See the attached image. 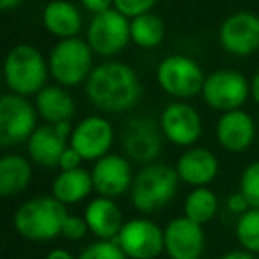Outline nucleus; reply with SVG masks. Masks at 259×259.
Instances as JSON below:
<instances>
[{
    "instance_id": "1",
    "label": "nucleus",
    "mask_w": 259,
    "mask_h": 259,
    "mask_svg": "<svg viewBox=\"0 0 259 259\" xmlns=\"http://www.w3.org/2000/svg\"><path fill=\"white\" fill-rule=\"evenodd\" d=\"M85 93L96 108L108 114H121L137 105L142 85L137 73L119 61L96 66L85 82Z\"/></svg>"
},
{
    "instance_id": "2",
    "label": "nucleus",
    "mask_w": 259,
    "mask_h": 259,
    "mask_svg": "<svg viewBox=\"0 0 259 259\" xmlns=\"http://www.w3.org/2000/svg\"><path fill=\"white\" fill-rule=\"evenodd\" d=\"M69 213L54 195H39L25 201L15 213V229L30 241H50L62 233Z\"/></svg>"
},
{
    "instance_id": "3",
    "label": "nucleus",
    "mask_w": 259,
    "mask_h": 259,
    "mask_svg": "<svg viewBox=\"0 0 259 259\" xmlns=\"http://www.w3.org/2000/svg\"><path fill=\"white\" fill-rule=\"evenodd\" d=\"M178 170L165 163H149L137 176L130 188L132 204L141 213H155L167 206L178 194Z\"/></svg>"
},
{
    "instance_id": "4",
    "label": "nucleus",
    "mask_w": 259,
    "mask_h": 259,
    "mask_svg": "<svg viewBox=\"0 0 259 259\" xmlns=\"http://www.w3.org/2000/svg\"><path fill=\"white\" fill-rule=\"evenodd\" d=\"M48 71L43 55L30 45H16L4 62V78L9 91L25 98L47 87Z\"/></svg>"
},
{
    "instance_id": "5",
    "label": "nucleus",
    "mask_w": 259,
    "mask_h": 259,
    "mask_svg": "<svg viewBox=\"0 0 259 259\" xmlns=\"http://www.w3.org/2000/svg\"><path fill=\"white\" fill-rule=\"evenodd\" d=\"M93 54L89 43L80 37L61 39L50 52L48 69L62 87H76L93 73Z\"/></svg>"
},
{
    "instance_id": "6",
    "label": "nucleus",
    "mask_w": 259,
    "mask_h": 259,
    "mask_svg": "<svg viewBox=\"0 0 259 259\" xmlns=\"http://www.w3.org/2000/svg\"><path fill=\"white\" fill-rule=\"evenodd\" d=\"M156 80L167 94L187 100L202 93L206 76L194 59L174 54L160 62L156 69Z\"/></svg>"
},
{
    "instance_id": "7",
    "label": "nucleus",
    "mask_w": 259,
    "mask_h": 259,
    "mask_svg": "<svg viewBox=\"0 0 259 259\" xmlns=\"http://www.w3.org/2000/svg\"><path fill=\"white\" fill-rule=\"evenodd\" d=\"M37 110L25 96L9 93L0 98V144H22L36 132Z\"/></svg>"
},
{
    "instance_id": "8",
    "label": "nucleus",
    "mask_w": 259,
    "mask_h": 259,
    "mask_svg": "<svg viewBox=\"0 0 259 259\" xmlns=\"http://www.w3.org/2000/svg\"><path fill=\"white\" fill-rule=\"evenodd\" d=\"M130 41L132 36L128 18L114 8L93 16L87 29V43L94 54L101 57H112L124 50Z\"/></svg>"
},
{
    "instance_id": "9",
    "label": "nucleus",
    "mask_w": 259,
    "mask_h": 259,
    "mask_svg": "<svg viewBox=\"0 0 259 259\" xmlns=\"http://www.w3.org/2000/svg\"><path fill=\"white\" fill-rule=\"evenodd\" d=\"M162 126L149 115H137L126 121L121 134V144L128 158L134 162L151 163L162 151L163 144Z\"/></svg>"
},
{
    "instance_id": "10",
    "label": "nucleus",
    "mask_w": 259,
    "mask_h": 259,
    "mask_svg": "<svg viewBox=\"0 0 259 259\" xmlns=\"http://www.w3.org/2000/svg\"><path fill=\"white\" fill-rule=\"evenodd\" d=\"M114 241L128 259H156L165 250L163 229L149 219H134L124 222Z\"/></svg>"
},
{
    "instance_id": "11",
    "label": "nucleus",
    "mask_w": 259,
    "mask_h": 259,
    "mask_svg": "<svg viewBox=\"0 0 259 259\" xmlns=\"http://www.w3.org/2000/svg\"><path fill=\"white\" fill-rule=\"evenodd\" d=\"M201 94L211 108L231 112L245 105L250 94V83L241 73L233 69H219L206 76Z\"/></svg>"
},
{
    "instance_id": "12",
    "label": "nucleus",
    "mask_w": 259,
    "mask_h": 259,
    "mask_svg": "<svg viewBox=\"0 0 259 259\" xmlns=\"http://www.w3.org/2000/svg\"><path fill=\"white\" fill-rule=\"evenodd\" d=\"M222 48L234 57H248L259 50V16L236 11L222 22L219 30Z\"/></svg>"
},
{
    "instance_id": "13",
    "label": "nucleus",
    "mask_w": 259,
    "mask_h": 259,
    "mask_svg": "<svg viewBox=\"0 0 259 259\" xmlns=\"http://www.w3.org/2000/svg\"><path fill=\"white\" fill-rule=\"evenodd\" d=\"M160 126L167 141L181 148H190L202 134V121L199 112L185 101H174L163 108Z\"/></svg>"
},
{
    "instance_id": "14",
    "label": "nucleus",
    "mask_w": 259,
    "mask_h": 259,
    "mask_svg": "<svg viewBox=\"0 0 259 259\" xmlns=\"http://www.w3.org/2000/svg\"><path fill=\"white\" fill-rule=\"evenodd\" d=\"M114 142V128L101 115H89L73 128L71 148L83 160H100L108 155Z\"/></svg>"
},
{
    "instance_id": "15",
    "label": "nucleus",
    "mask_w": 259,
    "mask_h": 259,
    "mask_svg": "<svg viewBox=\"0 0 259 259\" xmlns=\"http://www.w3.org/2000/svg\"><path fill=\"white\" fill-rule=\"evenodd\" d=\"M71 122L64 121L59 124H47L36 128L29 139V156L34 163L47 169L59 167L61 156L68 149L66 141L71 137Z\"/></svg>"
},
{
    "instance_id": "16",
    "label": "nucleus",
    "mask_w": 259,
    "mask_h": 259,
    "mask_svg": "<svg viewBox=\"0 0 259 259\" xmlns=\"http://www.w3.org/2000/svg\"><path fill=\"white\" fill-rule=\"evenodd\" d=\"M165 252L170 259H201L206 247L202 226L187 217L170 220L163 229Z\"/></svg>"
},
{
    "instance_id": "17",
    "label": "nucleus",
    "mask_w": 259,
    "mask_h": 259,
    "mask_svg": "<svg viewBox=\"0 0 259 259\" xmlns=\"http://www.w3.org/2000/svg\"><path fill=\"white\" fill-rule=\"evenodd\" d=\"M93 185L94 190L101 197L114 199L126 194L134 185V174L128 160L121 155H110L96 160L93 167Z\"/></svg>"
},
{
    "instance_id": "18",
    "label": "nucleus",
    "mask_w": 259,
    "mask_h": 259,
    "mask_svg": "<svg viewBox=\"0 0 259 259\" xmlns=\"http://www.w3.org/2000/svg\"><path fill=\"white\" fill-rule=\"evenodd\" d=\"M255 139L254 119L241 108L224 112L217 122V141L224 149L231 153H240L250 148Z\"/></svg>"
},
{
    "instance_id": "19",
    "label": "nucleus",
    "mask_w": 259,
    "mask_h": 259,
    "mask_svg": "<svg viewBox=\"0 0 259 259\" xmlns=\"http://www.w3.org/2000/svg\"><path fill=\"white\" fill-rule=\"evenodd\" d=\"M176 170L180 180L190 187H206L219 174V160L209 149L192 148L180 156L176 163Z\"/></svg>"
},
{
    "instance_id": "20",
    "label": "nucleus",
    "mask_w": 259,
    "mask_h": 259,
    "mask_svg": "<svg viewBox=\"0 0 259 259\" xmlns=\"http://www.w3.org/2000/svg\"><path fill=\"white\" fill-rule=\"evenodd\" d=\"M85 222L89 226V231L100 240H112L117 238L119 231L122 229V213L119 206L114 202V199L98 197L91 201L85 208Z\"/></svg>"
},
{
    "instance_id": "21",
    "label": "nucleus",
    "mask_w": 259,
    "mask_h": 259,
    "mask_svg": "<svg viewBox=\"0 0 259 259\" xmlns=\"http://www.w3.org/2000/svg\"><path fill=\"white\" fill-rule=\"evenodd\" d=\"M43 25L59 39H69L82 29V15L68 0H54L43 11Z\"/></svg>"
},
{
    "instance_id": "22",
    "label": "nucleus",
    "mask_w": 259,
    "mask_h": 259,
    "mask_svg": "<svg viewBox=\"0 0 259 259\" xmlns=\"http://www.w3.org/2000/svg\"><path fill=\"white\" fill-rule=\"evenodd\" d=\"M36 110L48 124L71 121L75 115V101L61 85H47L36 94Z\"/></svg>"
},
{
    "instance_id": "23",
    "label": "nucleus",
    "mask_w": 259,
    "mask_h": 259,
    "mask_svg": "<svg viewBox=\"0 0 259 259\" xmlns=\"http://www.w3.org/2000/svg\"><path fill=\"white\" fill-rule=\"evenodd\" d=\"M93 190V176L85 169L61 170L52 183V195L64 206L83 201Z\"/></svg>"
},
{
    "instance_id": "24",
    "label": "nucleus",
    "mask_w": 259,
    "mask_h": 259,
    "mask_svg": "<svg viewBox=\"0 0 259 259\" xmlns=\"http://www.w3.org/2000/svg\"><path fill=\"white\" fill-rule=\"evenodd\" d=\"M32 180V165L20 155H6L0 160V195L11 197L29 187Z\"/></svg>"
},
{
    "instance_id": "25",
    "label": "nucleus",
    "mask_w": 259,
    "mask_h": 259,
    "mask_svg": "<svg viewBox=\"0 0 259 259\" xmlns=\"http://www.w3.org/2000/svg\"><path fill=\"white\" fill-rule=\"evenodd\" d=\"M130 36L137 47L155 48L165 37V23L155 13L137 16L130 22Z\"/></svg>"
},
{
    "instance_id": "26",
    "label": "nucleus",
    "mask_w": 259,
    "mask_h": 259,
    "mask_svg": "<svg viewBox=\"0 0 259 259\" xmlns=\"http://www.w3.org/2000/svg\"><path fill=\"white\" fill-rule=\"evenodd\" d=\"M217 209H219V197L208 187L194 188L187 195V201H185V217L190 219L192 222L199 224V226L208 224L217 215Z\"/></svg>"
},
{
    "instance_id": "27",
    "label": "nucleus",
    "mask_w": 259,
    "mask_h": 259,
    "mask_svg": "<svg viewBox=\"0 0 259 259\" xmlns=\"http://www.w3.org/2000/svg\"><path fill=\"white\" fill-rule=\"evenodd\" d=\"M236 238L243 250L259 254V209L250 208L236 222Z\"/></svg>"
},
{
    "instance_id": "28",
    "label": "nucleus",
    "mask_w": 259,
    "mask_h": 259,
    "mask_svg": "<svg viewBox=\"0 0 259 259\" xmlns=\"http://www.w3.org/2000/svg\"><path fill=\"white\" fill-rule=\"evenodd\" d=\"M78 259H128L115 241L98 240L80 252Z\"/></svg>"
},
{
    "instance_id": "29",
    "label": "nucleus",
    "mask_w": 259,
    "mask_h": 259,
    "mask_svg": "<svg viewBox=\"0 0 259 259\" xmlns=\"http://www.w3.org/2000/svg\"><path fill=\"white\" fill-rule=\"evenodd\" d=\"M240 192L247 197L250 208L259 209V162H252L243 170L240 180Z\"/></svg>"
},
{
    "instance_id": "30",
    "label": "nucleus",
    "mask_w": 259,
    "mask_h": 259,
    "mask_svg": "<svg viewBox=\"0 0 259 259\" xmlns=\"http://www.w3.org/2000/svg\"><path fill=\"white\" fill-rule=\"evenodd\" d=\"M158 0H114V9L126 18H137L153 11Z\"/></svg>"
},
{
    "instance_id": "31",
    "label": "nucleus",
    "mask_w": 259,
    "mask_h": 259,
    "mask_svg": "<svg viewBox=\"0 0 259 259\" xmlns=\"http://www.w3.org/2000/svg\"><path fill=\"white\" fill-rule=\"evenodd\" d=\"M87 231H89V226H87L85 219H80L76 215H68L64 220V226H62L61 236H64L66 240L78 241L85 236Z\"/></svg>"
},
{
    "instance_id": "32",
    "label": "nucleus",
    "mask_w": 259,
    "mask_h": 259,
    "mask_svg": "<svg viewBox=\"0 0 259 259\" xmlns=\"http://www.w3.org/2000/svg\"><path fill=\"white\" fill-rule=\"evenodd\" d=\"M83 162V158L78 155V151L69 146L68 149L64 151V155L61 156V162H59V169L61 170H75L80 169V163Z\"/></svg>"
},
{
    "instance_id": "33",
    "label": "nucleus",
    "mask_w": 259,
    "mask_h": 259,
    "mask_svg": "<svg viewBox=\"0 0 259 259\" xmlns=\"http://www.w3.org/2000/svg\"><path fill=\"white\" fill-rule=\"evenodd\" d=\"M227 208H229V211L236 213V215H243V213H247L250 209V204H248L247 197L241 192H236V194H233L227 199Z\"/></svg>"
},
{
    "instance_id": "34",
    "label": "nucleus",
    "mask_w": 259,
    "mask_h": 259,
    "mask_svg": "<svg viewBox=\"0 0 259 259\" xmlns=\"http://www.w3.org/2000/svg\"><path fill=\"white\" fill-rule=\"evenodd\" d=\"M80 2H82V6L87 9V11L94 13V15L105 13V11H108V9L114 8V0H80Z\"/></svg>"
},
{
    "instance_id": "35",
    "label": "nucleus",
    "mask_w": 259,
    "mask_h": 259,
    "mask_svg": "<svg viewBox=\"0 0 259 259\" xmlns=\"http://www.w3.org/2000/svg\"><path fill=\"white\" fill-rule=\"evenodd\" d=\"M220 259H255V255L247 250H231L227 254H224Z\"/></svg>"
},
{
    "instance_id": "36",
    "label": "nucleus",
    "mask_w": 259,
    "mask_h": 259,
    "mask_svg": "<svg viewBox=\"0 0 259 259\" xmlns=\"http://www.w3.org/2000/svg\"><path fill=\"white\" fill-rule=\"evenodd\" d=\"M45 259H75L73 254L66 248H54V250L48 252V255Z\"/></svg>"
},
{
    "instance_id": "37",
    "label": "nucleus",
    "mask_w": 259,
    "mask_h": 259,
    "mask_svg": "<svg viewBox=\"0 0 259 259\" xmlns=\"http://www.w3.org/2000/svg\"><path fill=\"white\" fill-rule=\"evenodd\" d=\"M250 94L255 100V103L259 105V71L255 73L254 78H252V82H250Z\"/></svg>"
},
{
    "instance_id": "38",
    "label": "nucleus",
    "mask_w": 259,
    "mask_h": 259,
    "mask_svg": "<svg viewBox=\"0 0 259 259\" xmlns=\"http://www.w3.org/2000/svg\"><path fill=\"white\" fill-rule=\"evenodd\" d=\"M23 0H0V9L2 11H11V9H16Z\"/></svg>"
}]
</instances>
